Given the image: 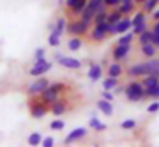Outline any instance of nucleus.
I'll return each mask as SVG.
<instances>
[{
	"label": "nucleus",
	"mask_w": 159,
	"mask_h": 147,
	"mask_svg": "<svg viewBox=\"0 0 159 147\" xmlns=\"http://www.w3.org/2000/svg\"><path fill=\"white\" fill-rule=\"evenodd\" d=\"M69 91H70V84H69V82H62V80L52 82V84L46 85L45 91H41L39 98H41L43 101L50 106L52 103H55L62 94H65V92H69Z\"/></svg>",
	"instance_id": "1"
},
{
	"label": "nucleus",
	"mask_w": 159,
	"mask_h": 147,
	"mask_svg": "<svg viewBox=\"0 0 159 147\" xmlns=\"http://www.w3.org/2000/svg\"><path fill=\"white\" fill-rule=\"evenodd\" d=\"M123 94L130 103H139L144 99V85L140 79H128V82L123 85Z\"/></svg>",
	"instance_id": "2"
},
{
	"label": "nucleus",
	"mask_w": 159,
	"mask_h": 147,
	"mask_svg": "<svg viewBox=\"0 0 159 147\" xmlns=\"http://www.w3.org/2000/svg\"><path fill=\"white\" fill-rule=\"evenodd\" d=\"M28 111L31 115V118H43L50 113V106L43 101L39 96H29L28 99Z\"/></svg>",
	"instance_id": "3"
},
{
	"label": "nucleus",
	"mask_w": 159,
	"mask_h": 147,
	"mask_svg": "<svg viewBox=\"0 0 159 147\" xmlns=\"http://www.w3.org/2000/svg\"><path fill=\"white\" fill-rule=\"evenodd\" d=\"M89 24H86L82 19L79 17H72V19L67 21L65 26V33H69V36H82L86 38L87 33H89Z\"/></svg>",
	"instance_id": "4"
},
{
	"label": "nucleus",
	"mask_w": 159,
	"mask_h": 147,
	"mask_svg": "<svg viewBox=\"0 0 159 147\" xmlns=\"http://www.w3.org/2000/svg\"><path fill=\"white\" fill-rule=\"evenodd\" d=\"M70 109H72V101H70L69 98H62V96H60L55 103L50 104V113H52L53 116H63V115H67Z\"/></svg>",
	"instance_id": "5"
},
{
	"label": "nucleus",
	"mask_w": 159,
	"mask_h": 147,
	"mask_svg": "<svg viewBox=\"0 0 159 147\" xmlns=\"http://www.w3.org/2000/svg\"><path fill=\"white\" fill-rule=\"evenodd\" d=\"M86 38L89 39V43L99 44V43H103V41H106L110 36L104 33V29L101 27V24H93V26L89 27V33H87Z\"/></svg>",
	"instance_id": "6"
},
{
	"label": "nucleus",
	"mask_w": 159,
	"mask_h": 147,
	"mask_svg": "<svg viewBox=\"0 0 159 147\" xmlns=\"http://www.w3.org/2000/svg\"><path fill=\"white\" fill-rule=\"evenodd\" d=\"M53 67L52 62L45 60V57L43 58H36L34 65L31 67V70H29V75H33V77H39V75H45L46 72H50Z\"/></svg>",
	"instance_id": "7"
},
{
	"label": "nucleus",
	"mask_w": 159,
	"mask_h": 147,
	"mask_svg": "<svg viewBox=\"0 0 159 147\" xmlns=\"http://www.w3.org/2000/svg\"><path fill=\"white\" fill-rule=\"evenodd\" d=\"M132 51V44H115L111 48V60L113 62H127Z\"/></svg>",
	"instance_id": "8"
},
{
	"label": "nucleus",
	"mask_w": 159,
	"mask_h": 147,
	"mask_svg": "<svg viewBox=\"0 0 159 147\" xmlns=\"http://www.w3.org/2000/svg\"><path fill=\"white\" fill-rule=\"evenodd\" d=\"M128 79H140L144 75H147V67H145L144 62H137V63H132L130 67L125 68L123 72Z\"/></svg>",
	"instance_id": "9"
},
{
	"label": "nucleus",
	"mask_w": 159,
	"mask_h": 147,
	"mask_svg": "<svg viewBox=\"0 0 159 147\" xmlns=\"http://www.w3.org/2000/svg\"><path fill=\"white\" fill-rule=\"evenodd\" d=\"M48 84H50L48 79L43 77V75H39V77L28 87V96H39V94H41V91H45Z\"/></svg>",
	"instance_id": "10"
},
{
	"label": "nucleus",
	"mask_w": 159,
	"mask_h": 147,
	"mask_svg": "<svg viewBox=\"0 0 159 147\" xmlns=\"http://www.w3.org/2000/svg\"><path fill=\"white\" fill-rule=\"evenodd\" d=\"M86 135H87V128H86V126H77V128H74L72 132H70L65 139H63V144L79 142V140H82Z\"/></svg>",
	"instance_id": "11"
},
{
	"label": "nucleus",
	"mask_w": 159,
	"mask_h": 147,
	"mask_svg": "<svg viewBox=\"0 0 159 147\" xmlns=\"http://www.w3.org/2000/svg\"><path fill=\"white\" fill-rule=\"evenodd\" d=\"M159 50L154 43H144V44H139V55L142 58H152V57H157Z\"/></svg>",
	"instance_id": "12"
},
{
	"label": "nucleus",
	"mask_w": 159,
	"mask_h": 147,
	"mask_svg": "<svg viewBox=\"0 0 159 147\" xmlns=\"http://www.w3.org/2000/svg\"><path fill=\"white\" fill-rule=\"evenodd\" d=\"M84 44H86V38H82V36H70L69 39H67L65 46H67L69 51H79V50H82Z\"/></svg>",
	"instance_id": "13"
},
{
	"label": "nucleus",
	"mask_w": 159,
	"mask_h": 147,
	"mask_svg": "<svg viewBox=\"0 0 159 147\" xmlns=\"http://www.w3.org/2000/svg\"><path fill=\"white\" fill-rule=\"evenodd\" d=\"M123 72H125L123 62H113V63H108L106 67V75H110V77H121Z\"/></svg>",
	"instance_id": "14"
},
{
	"label": "nucleus",
	"mask_w": 159,
	"mask_h": 147,
	"mask_svg": "<svg viewBox=\"0 0 159 147\" xmlns=\"http://www.w3.org/2000/svg\"><path fill=\"white\" fill-rule=\"evenodd\" d=\"M57 60H58V65H62V67H65V68H72V70H79V68L82 67V62L77 60V58H70V57H58Z\"/></svg>",
	"instance_id": "15"
},
{
	"label": "nucleus",
	"mask_w": 159,
	"mask_h": 147,
	"mask_svg": "<svg viewBox=\"0 0 159 147\" xmlns=\"http://www.w3.org/2000/svg\"><path fill=\"white\" fill-rule=\"evenodd\" d=\"M137 3L134 2V0H127V2H120V5L115 7V9H118L123 16H130V14H134L135 10H137Z\"/></svg>",
	"instance_id": "16"
},
{
	"label": "nucleus",
	"mask_w": 159,
	"mask_h": 147,
	"mask_svg": "<svg viewBox=\"0 0 159 147\" xmlns=\"http://www.w3.org/2000/svg\"><path fill=\"white\" fill-rule=\"evenodd\" d=\"M115 26H116V34H123V33H127V31L132 27V19L128 16H123L116 24H115Z\"/></svg>",
	"instance_id": "17"
},
{
	"label": "nucleus",
	"mask_w": 159,
	"mask_h": 147,
	"mask_svg": "<svg viewBox=\"0 0 159 147\" xmlns=\"http://www.w3.org/2000/svg\"><path fill=\"white\" fill-rule=\"evenodd\" d=\"M87 77L91 79V80H99L101 77H103V67L101 65H98V63H93L89 67V70H87Z\"/></svg>",
	"instance_id": "18"
},
{
	"label": "nucleus",
	"mask_w": 159,
	"mask_h": 147,
	"mask_svg": "<svg viewBox=\"0 0 159 147\" xmlns=\"http://www.w3.org/2000/svg\"><path fill=\"white\" fill-rule=\"evenodd\" d=\"M96 106H98V109H99L103 115H106V116L113 115V106H111V101H106V99L101 98L99 101L96 103Z\"/></svg>",
	"instance_id": "19"
},
{
	"label": "nucleus",
	"mask_w": 159,
	"mask_h": 147,
	"mask_svg": "<svg viewBox=\"0 0 159 147\" xmlns=\"http://www.w3.org/2000/svg\"><path fill=\"white\" fill-rule=\"evenodd\" d=\"M157 5H159V0H144V2L139 5V9L144 10V12L149 16L151 12H154V10L157 9Z\"/></svg>",
	"instance_id": "20"
},
{
	"label": "nucleus",
	"mask_w": 159,
	"mask_h": 147,
	"mask_svg": "<svg viewBox=\"0 0 159 147\" xmlns=\"http://www.w3.org/2000/svg\"><path fill=\"white\" fill-rule=\"evenodd\" d=\"M118 84H120V77H110V75H106V79L103 80V89L104 91H113Z\"/></svg>",
	"instance_id": "21"
},
{
	"label": "nucleus",
	"mask_w": 159,
	"mask_h": 147,
	"mask_svg": "<svg viewBox=\"0 0 159 147\" xmlns=\"http://www.w3.org/2000/svg\"><path fill=\"white\" fill-rule=\"evenodd\" d=\"M152 36H154V31L149 27V29H145L144 33H140L139 36H135V38H137L139 44H144V43H152Z\"/></svg>",
	"instance_id": "22"
},
{
	"label": "nucleus",
	"mask_w": 159,
	"mask_h": 147,
	"mask_svg": "<svg viewBox=\"0 0 159 147\" xmlns=\"http://www.w3.org/2000/svg\"><path fill=\"white\" fill-rule=\"evenodd\" d=\"M144 99H159V84L152 85V87H144Z\"/></svg>",
	"instance_id": "23"
},
{
	"label": "nucleus",
	"mask_w": 159,
	"mask_h": 147,
	"mask_svg": "<svg viewBox=\"0 0 159 147\" xmlns=\"http://www.w3.org/2000/svg\"><path fill=\"white\" fill-rule=\"evenodd\" d=\"M140 82H142V85L147 89V87H152V85L159 84V77H156V75H152V74H147V75H144V77H140Z\"/></svg>",
	"instance_id": "24"
},
{
	"label": "nucleus",
	"mask_w": 159,
	"mask_h": 147,
	"mask_svg": "<svg viewBox=\"0 0 159 147\" xmlns=\"http://www.w3.org/2000/svg\"><path fill=\"white\" fill-rule=\"evenodd\" d=\"M60 36H62V33H60L58 29H55V27H52V33H50V36H48V44L50 46H58L60 44Z\"/></svg>",
	"instance_id": "25"
},
{
	"label": "nucleus",
	"mask_w": 159,
	"mask_h": 147,
	"mask_svg": "<svg viewBox=\"0 0 159 147\" xmlns=\"http://www.w3.org/2000/svg\"><path fill=\"white\" fill-rule=\"evenodd\" d=\"M121 17H123V14H121L118 9H110V10H108V16H106V21H108V22L116 24Z\"/></svg>",
	"instance_id": "26"
},
{
	"label": "nucleus",
	"mask_w": 159,
	"mask_h": 147,
	"mask_svg": "<svg viewBox=\"0 0 159 147\" xmlns=\"http://www.w3.org/2000/svg\"><path fill=\"white\" fill-rule=\"evenodd\" d=\"M147 14L144 12V10H135L134 12V17H132V26H135V24H140V22H144V21H147Z\"/></svg>",
	"instance_id": "27"
},
{
	"label": "nucleus",
	"mask_w": 159,
	"mask_h": 147,
	"mask_svg": "<svg viewBox=\"0 0 159 147\" xmlns=\"http://www.w3.org/2000/svg\"><path fill=\"white\" fill-rule=\"evenodd\" d=\"M67 21H69V19H67V16H65V14H63V16H60L58 19L55 21V24H53V27H55V29H58L60 33L63 34V33H65V26H67Z\"/></svg>",
	"instance_id": "28"
},
{
	"label": "nucleus",
	"mask_w": 159,
	"mask_h": 147,
	"mask_svg": "<svg viewBox=\"0 0 159 147\" xmlns=\"http://www.w3.org/2000/svg\"><path fill=\"white\" fill-rule=\"evenodd\" d=\"M89 128L96 130V132H104V130H106V125H104V123H101L98 118H91L89 120Z\"/></svg>",
	"instance_id": "29"
},
{
	"label": "nucleus",
	"mask_w": 159,
	"mask_h": 147,
	"mask_svg": "<svg viewBox=\"0 0 159 147\" xmlns=\"http://www.w3.org/2000/svg\"><path fill=\"white\" fill-rule=\"evenodd\" d=\"M43 140V135L39 132H33L31 135L28 137V145H39Z\"/></svg>",
	"instance_id": "30"
},
{
	"label": "nucleus",
	"mask_w": 159,
	"mask_h": 147,
	"mask_svg": "<svg viewBox=\"0 0 159 147\" xmlns=\"http://www.w3.org/2000/svg\"><path fill=\"white\" fill-rule=\"evenodd\" d=\"M134 39H135V36H134V33H123V36L121 38H118V41H116V44H132L134 43Z\"/></svg>",
	"instance_id": "31"
},
{
	"label": "nucleus",
	"mask_w": 159,
	"mask_h": 147,
	"mask_svg": "<svg viewBox=\"0 0 159 147\" xmlns=\"http://www.w3.org/2000/svg\"><path fill=\"white\" fill-rule=\"evenodd\" d=\"M132 27H134V29H132L134 36H139V34L144 33L145 29H149V19L144 21V22H140V24H135V26H132Z\"/></svg>",
	"instance_id": "32"
},
{
	"label": "nucleus",
	"mask_w": 159,
	"mask_h": 147,
	"mask_svg": "<svg viewBox=\"0 0 159 147\" xmlns=\"http://www.w3.org/2000/svg\"><path fill=\"white\" fill-rule=\"evenodd\" d=\"M108 10H110V9H103V10H99V12L94 14L93 24H101V22H104V21H106V16H108Z\"/></svg>",
	"instance_id": "33"
},
{
	"label": "nucleus",
	"mask_w": 159,
	"mask_h": 147,
	"mask_svg": "<svg viewBox=\"0 0 159 147\" xmlns=\"http://www.w3.org/2000/svg\"><path fill=\"white\" fill-rule=\"evenodd\" d=\"M120 126L123 130H134V128H137V122L135 120H125V122L120 123Z\"/></svg>",
	"instance_id": "34"
},
{
	"label": "nucleus",
	"mask_w": 159,
	"mask_h": 147,
	"mask_svg": "<svg viewBox=\"0 0 159 147\" xmlns=\"http://www.w3.org/2000/svg\"><path fill=\"white\" fill-rule=\"evenodd\" d=\"M50 128H52V130H57V132H60V130L65 128V122H62V120H53V122L50 123Z\"/></svg>",
	"instance_id": "35"
},
{
	"label": "nucleus",
	"mask_w": 159,
	"mask_h": 147,
	"mask_svg": "<svg viewBox=\"0 0 159 147\" xmlns=\"http://www.w3.org/2000/svg\"><path fill=\"white\" fill-rule=\"evenodd\" d=\"M159 111V99H152V103L147 106V113H157Z\"/></svg>",
	"instance_id": "36"
},
{
	"label": "nucleus",
	"mask_w": 159,
	"mask_h": 147,
	"mask_svg": "<svg viewBox=\"0 0 159 147\" xmlns=\"http://www.w3.org/2000/svg\"><path fill=\"white\" fill-rule=\"evenodd\" d=\"M121 0H103V3L106 5V9H115V7L120 5Z\"/></svg>",
	"instance_id": "37"
},
{
	"label": "nucleus",
	"mask_w": 159,
	"mask_h": 147,
	"mask_svg": "<svg viewBox=\"0 0 159 147\" xmlns=\"http://www.w3.org/2000/svg\"><path fill=\"white\" fill-rule=\"evenodd\" d=\"M77 2H79V0H65V2H63V9H65V10L72 9V7L75 5Z\"/></svg>",
	"instance_id": "38"
},
{
	"label": "nucleus",
	"mask_w": 159,
	"mask_h": 147,
	"mask_svg": "<svg viewBox=\"0 0 159 147\" xmlns=\"http://www.w3.org/2000/svg\"><path fill=\"white\" fill-rule=\"evenodd\" d=\"M39 145H43V147H52V145H53V139H52V137H46V139L41 140V144H39Z\"/></svg>",
	"instance_id": "39"
},
{
	"label": "nucleus",
	"mask_w": 159,
	"mask_h": 147,
	"mask_svg": "<svg viewBox=\"0 0 159 147\" xmlns=\"http://www.w3.org/2000/svg\"><path fill=\"white\" fill-rule=\"evenodd\" d=\"M101 98H103V99H106V101H113V94H111V92L110 91H103V92H101Z\"/></svg>",
	"instance_id": "40"
},
{
	"label": "nucleus",
	"mask_w": 159,
	"mask_h": 147,
	"mask_svg": "<svg viewBox=\"0 0 159 147\" xmlns=\"http://www.w3.org/2000/svg\"><path fill=\"white\" fill-rule=\"evenodd\" d=\"M45 57V50L43 48H38V50L34 51V58H43Z\"/></svg>",
	"instance_id": "41"
},
{
	"label": "nucleus",
	"mask_w": 159,
	"mask_h": 147,
	"mask_svg": "<svg viewBox=\"0 0 159 147\" xmlns=\"http://www.w3.org/2000/svg\"><path fill=\"white\" fill-rule=\"evenodd\" d=\"M151 29L154 31L156 34H159V21H152V26H151Z\"/></svg>",
	"instance_id": "42"
},
{
	"label": "nucleus",
	"mask_w": 159,
	"mask_h": 147,
	"mask_svg": "<svg viewBox=\"0 0 159 147\" xmlns=\"http://www.w3.org/2000/svg\"><path fill=\"white\" fill-rule=\"evenodd\" d=\"M149 16H151V19H152V21H159V9H156L154 12H151Z\"/></svg>",
	"instance_id": "43"
},
{
	"label": "nucleus",
	"mask_w": 159,
	"mask_h": 147,
	"mask_svg": "<svg viewBox=\"0 0 159 147\" xmlns=\"http://www.w3.org/2000/svg\"><path fill=\"white\" fill-rule=\"evenodd\" d=\"M134 2H135V3H137V5H140V3H142V2H144V0H134Z\"/></svg>",
	"instance_id": "44"
},
{
	"label": "nucleus",
	"mask_w": 159,
	"mask_h": 147,
	"mask_svg": "<svg viewBox=\"0 0 159 147\" xmlns=\"http://www.w3.org/2000/svg\"><path fill=\"white\" fill-rule=\"evenodd\" d=\"M156 46H157V50H159V41H157V43H156Z\"/></svg>",
	"instance_id": "45"
}]
</instances>
